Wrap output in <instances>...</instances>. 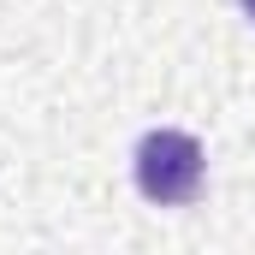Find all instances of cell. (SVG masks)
<instances>
[{
    "label": "cell",
    "mask_w": 255,
    "mask_h": 255,
    "mask_svg": "<svg viewBox=\"0 0 255 255\" xmlns=\"http://www.w3.org/2000/svg\"><path fill=\"white\" fill-rule=\"evenodd\" d=\"M238 6H244V12H250V24H255V0H238Z\"/></svg>",
    "instance_id": "obj_2"
},
{
    "label": "cell",
    "mask_w": 255,
    "mask_h": 255,
    "mask_svg": "<svg viewBox=\"0 0 255 255\" xmlns=\"http://www.w3.org/2000/svg\"><path fill=\"white\" fill-rule=\"evenodd\" d=\"M136 190L148 196L154 208H184L202 196V178H208V160H202V142L190 130H148L136 142Z\"/></svg>",
    "instance_id": "obj_1"
}]
</instances>
